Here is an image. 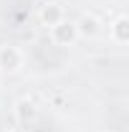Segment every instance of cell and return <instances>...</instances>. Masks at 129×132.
<instances>
[{"label":"cell","mask_w":129,"mask_h":132,"mask_svg":"<svg viewBox=\"0 0 129 132\" xmlns=\"http://www.w3.org/2000/svg\"><path fill=\"white\" fill-rule=\"evenodd\" d=\"M20 61H23L20 51L10 48V46L0 51V69H5V71H15L18 66H20Z\"/></svg>","instance_id":"1"},{"label":"cell","mask_w":129,"mask_h":132,"mask_svg":"<svg viewBox=\"0 0 129 132\" xmlns=\"http://www.w3.org/2000/svg\"><path fill=\"white\" fill-rule=\"evenodd\" d=\"M41 20H43L46 26H58V23H61V10H58L53 3H48V5L41 10Z\"/></svg>","instance_id":"2"},{"label":"cell","mask_w":129,"mask_h":132,"mask_svg":"<svg viewBox=\"0 0 129 132\" xmlns=\"http://www.w3.org/2000/svg\"><path fill=\"white\" fill-rule=\"evenodd\" d=\"M79 31L84 33V36H94V33H96V20H94V18H84Z\"/></svg>","instance_id":"3"},{"label":"cell","mask_w":129,"mask_h":132,"mask_svg":"<svg viewBox=\"0 0 129 132\" xmlns=\"http://www.w3.org/2000/svg\"><path fill=\"white\" fill-rule=\"evenodd\" d=\"M18 114L25 119V117H33V114H35V109H33L31 102H20V104H18Z\"/></svg>","instance_id":"4"}]
</instances>
